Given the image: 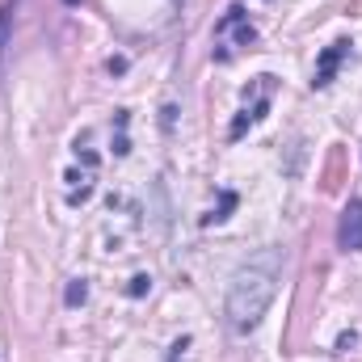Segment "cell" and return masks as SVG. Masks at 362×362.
Here are the masks:
<instances>
[{
  "label": "cell",
  "mask_w": 362,
  "mask_h": 362,
  "mask_svg": "<svg viewBox=\"0 0 362 362\" xmlns=\"http://www.w3.org/2000/svg\"><path fill=\"white\" fill-rule=\"evenodd\" d=\"M282 266H286V253L270 245L262 253H253L240 270L232 274L228 282V299H223V320L232 333H253L262 325V316L270 312L274 295H278V282H282Z\"/></svg>",
  "instance_id": "6da1fadb"
},
{
  "label": "cell",
  "mask_w": 362,
  "mask_h": 362,
  "mask_svg": "<svg viewBox=\"0 0 362 362\" xmlns=\"http://www.w3.org/2000/svg\"><path fill=\"white\" fill-rule=\"evenodd\" d=\"M253 42H257V25L249 21V13H245L240 4H232V8L215 21V51H211V55H215L219 64H228L236 51H245V47H253Z\"/></svg>",
  "instance_id": "7a4b0ae2"
},
{
  "label": "cell",
  "mask_w": 362,
  "mask_h": 362,
  "mask_svg": "<svg viewBox=\"0 0 362 362\" xmlns=\"http://www.w3.org/2000/svg\"><path fill=\"white\" fill-rule=\"evenodd\" d=\"M245 93H253V101L232 118V127H228V139H240L249 127H257L266 114H270V93H274V76H257V85L253 89H245Z\"/></svg>",
  "instance_id": "3957f363"
},
{
  "label": "cell",
  "mask_w": 362,
  "mask_h": 362,
  "mask_svg": "<svg viewBox=\"0 0 362 362\" xmlns=\"http://www.w3.org/2000/svg\"><path fill=\"white\" fill-rule=\"evenodd\" d=\"M346 59H354V42H350V38H337V42H329V47L320 51V59H316L312 89H329V85H333V76L341 72V64H346Z\"/></svg>",
  "instance_id": "277c9868"
},
{
  "label": "cell",
  "mask_w": 362,
  "mask_h": 362,
  "mask_svg": "<svg viewBox=\"0 0 362 362\" xmlns=\"http://www.w3.org/2000/svg\"><path fill=\"white\" fill-rule=\"evenodd\" d=\"M337 245L346 253H362V198H350L337 219Z\"/></svg>",
  "instance_id": "5b68a950"
},
{
  "label": "cell",
  "mask_w": 362,
  "mask_h": 362,
  "mask_svg": "<svg viewBox=\"0 0 362 362\" xmlns=\"http://www.w3.org/2000/svg\"><path fill=\"white\" fill-rule=\"evenodd\" d=\"M236 202H240V198H236L232 189H223V194H219V206H215L211 215H202V228H211V223H223V219L236 211Z\"/></svg>",
  "instance_id": "8992f818"
},
{
  "label": "cell",
  "mask_w": 362,
  "mask_h": 362,
  "mask_svg": "<svg viewBox=\"0 0 362 362\" xmlns=\"http://www.w3.org/2000/svg\"><path fill=\"white\" fill-rule=\"evenodd\" d=\"M85 299H89V282H85V278H72V282H68V295H64V303H68V308H81Z\"/></svg>",
  "instance_id": "52a82bcc"
},
{
  "label": "cell",
  "mask_w": 362,
  "mask_h": 362,
  "mask_svg": "<svg viewBox=\"0 0 362 362\" xmlns=\"http://www.w3.org/2000/svg\"><path fill=\"white\" fill-rule=\"evenodd\" d=\"M148 291H152V278H148V274H135V278H131V286H127V295H131V299H139V295H148Z\"/></svg>",
  "instance_id": "ba28073f"
},
{
  "label": "cell",
  "mask_w": 362,
  "mask_h": 362,
  "mask_svg": "<svg viewBox=\"0 0 362 362\" xmlns=\"http://www.w3.org/2000/svg\"><path fill=\"white\" fill-rule=\"evenodd\" d=\"M8 21H13V4L0 8V55H4V38H8Z\"/></svg>",
  "instance_id": "9c48e42d"
},
{
  "label": "cell",
  "mask_w": 362,
  "mask_h": 362,
  "mask_svg": "<svg viewBox=\"0 0 362 362\" xmlns=\"http://www.w3.org/2000/svg\"><path fill=\"white\" fill-rule=\"evenodd\" d=\"M185 350H189V337H177L169 346V362H185Z\"/></svg>",
  "instance_id": "30bf717a"
},
{
  "label": "cell",
  "mask_w": 362,
  "mask_h": 362,
  "mask_svg": "<svg viewBox=\"0 0 362 362\" xmlns=\"http://www.w3.org/2000/svg\"><path fill=\"white\" fill-rule=\"evenodd\" d=\"M68 4H81V0H68Z\"/></svg>",
  "instance_id": "8fae6325"
}]
</instances>
